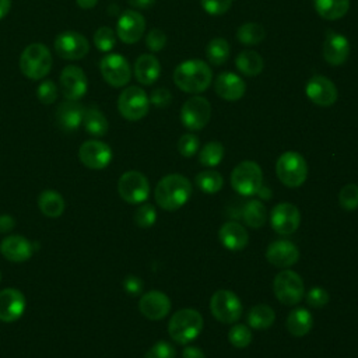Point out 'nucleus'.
Returning a JSON list of instances; mask_svg holds the SVG:
<instances>
[{
  "label": "nucleus",
  "mask_w": 358,
  "mask_h": 358,
  "mask_svg": "<svg viewBox=\"0 0 358 358\" xmlns=\"http://www.w3.org/2000/svg\"><path fill=\"white\" fill-rule=\"evenodd\" d=\"M192 190L193 187L187 178L180 173H169L157 183L154 197L161 208L175 211L187 203Z\"/></svg>",
  "instance_id": "obj_1"
},
{
  "label": "nucleus",
  "mask_w": 358,
  "mask_h": 358,
  "mask_svg": "<svg viewBox=\"0 0 358 358\" xmlns=\"http://www.w3.org/2000/svg\"><path fill=\"white\" fill-rule=\"evenodd\" d=\"M213 81V71L208 64L199 59H189L179 63L173 71V83L187 94L204 92Z\"/></svg>",
  "instance_id": "obj_2"
},
{
  "label": "nucleus",
  "mask_w": 358,
  "mask_h": 358,
  "mask_svg": "<svg viewBox=\"0 0 358 358\" xmlns=\"http://www.w3.org/2000/svg\"><path fill=\"white\" fill-rule=\"evenodd\" d=\"M53 57L43 43H29L20 56V70L29 80L45 78L52 69Z\"/></svg>",
  "instance_id": "obj_3"
},
{
  "label": "nucleus",
  "mask_w": 358,
  "mask_h": 358,
  "mask_svg": "<svg viewBox=\"0 0 358 358\" xmlns=\"http://www.w3.org/2000/svg\"><path fill=\"white\" fill-rule=\"evenodd\" d=\"M203 329V316L192 308L176 310L168 323V333L178 344L193 341Z\"/></svg>",
  "instance_id": "obj_4"
},
{
  "label": "nucleus",
  "mask_w": 358,
  "mask_h": 358,
  "mask_svg": "<svg viewBox=\"0 0 358 358\" xmlns=\"http://www.w3.org/2000/svg\"><path fill=\"white\" fill-rule=\"evenodd\" d=\"M275 172L282 185L299 187L308 178V164L299 152L285 151L275 162Z\"/></svg>",
  "instance_id": "obj_5"
},
{
  "label": "nucleus",
  "mask_w": 358,
  "mask_h": 358,
  "mask_svg": "<svg viewBox=\"0 0 358 358\" xmlns=\"http://www.w3.org/2000/svg\"><path fill=\"white\" fill-rule=\"evenodd\" d=\"M231 185L241 196L257 194L263 185L262 168L255 161L246 159L239 162L231 173Z\"/></svg>",
  "instance_id": "obj_6"
},
{
  "label": "nucleus",
  "mask_w": 358,
  "mask_h": 358,
  "mask_svg": "<svg viewBox=\"0 0 358 358\" xmlns=\"http://www.w3.org/2000/svg\"><path fill=\"white\" fill-rule=\"evenodd\" d=\"M150 99L145 91L137 85L124 88L117 98V109L120 115L131 122L143 119L148 113Z\"/></svg>",
  "instance_id": "obj_7"
},
{
  "label": "nucleus",
  "mask_w": 358,
  "mask_h": 358,
  "mask_svg": "<svg viewBox=\"0 0 358 358\" xmlns=\"http://www.w3.org/2000/svg\"><path fill=\"white\" fill-rule=\"evenodd\" d=\"M273 291L281 303L289 306L301 302L305 295L303 281L299 274L287 268L274 277Z\"/></svg>",
  "instance_id": "obj_8"
},
{
  "label": "nucleus",
  "mask_w": 358,
  "mask_h": 358,
  "mask_svg": "<svg viewBox=\"0 0 358 358\" xmlns=\"http://www.w3.org/2000/svg\"><path fill=\"white\" fill-rule=\"evenodd\" d=\"M117 192L124 201L130 204H140L148 199L150 183L141 172L127 171L119 178Z\"/></svg>",
  "instance_id": "obj_9"
},
{
  "label": "nucleus",
  "mask_w": 358,
  "mask_h": 358,
  "mask_svg": "<svg viewBox=\"0 0 358 358\" xmlns=\"http://www.w3.org/2000/svg\"><path fill=\"white\" fill-rule=\"evenodd\" d=\"M213 316L222 323H235L242 315V303L239 298L228 289H218L210 301Z\"/></svg>",
  "instance_id": "obj_10"
},
{
  "label": "nucleus",
  "mask_w": 358,
  "mask_h": 358,
  "mask_svg": "<svg viewBox=\"0 0 358 358\" xmlns=\"http://www.w3.org/2000/svg\"><path fill=\"white\" fill-rule=\"evenodd\" d=\"M211 105L210 102L200 95L189 98L180 109V122L190 131L201 130L210 120Z\"/></svg>",
  "instance_id": "obj_11"
},
{
  "label": "nucleus",
  "mask_w": 358,
  "mask_h": 358,
  "mask_svg": "<svg viewBox=\"0 0 358 358\" xmlns=\"http://www.w3.org/2000/svg\"><path fill=\"white\" fill-rule=\"evenodd\" d=\"M99 70L103 80L112 87H124L131 78L129 62L119 53H108L99 62Z\"/></svg>",
  "instance_id": "obj_12"
},
{
  "label": "nucleus",
  "mask_w": 358,
  "mask_h": 358,
  "mask_svg": "<svg viewBox=\"0 0 358 358\" xmlns=\"http://www.w3.org/2000/svg\"><path fill=\"white\" fill-rule=\"evenodd\" d=\"M55 50L62 59L80 60L90 52V43L83 34L76 31H64L56 36Z\"/></svg>",
  "instance_id": "obj_13"
},
{
  "label": "nucleus",
  "mask_w": 358,
  "mask_h": 358,
  "mask_svg": "<svg viewBox=\"0 0 358 358\" xmlns=\"http://www.w3.org/2000/svg\"><path fill=\"white\" fill-rule=\"evenodd\" d=\"M110 147L101 140H87L78 148V158L90 169H103L112 161Z\"/></svg>",
  "instance_id": "obj_14"
},
{
  "label": "nucleus",
  "mask_w": 358,
  "mask_h": 358,
  "mask_svg": "<svg viewBox=\"0 0 358 358\" xmlns=\"http://www.w3.org/2000/svg\"><path fill=\"white\" fill-rule=\"evenodd\" d=\"M60 90L64 99L78 101L88 90V80L78 66H67L60 73Z\"/></svg>",
  "instance_id": "obj_15"
},
{
  "label": "nucleus",
  "mask_w": 358,
  "mask_h": 358,
  "mask_svg": "<svg viewBox=\"0 0 358 358\" xmlns=\"http://www.w3.org/2000/svg\"><path fill=\"white\" fill-rule=\"evenodd\" d=\"M301 222V213L291 203H278L270 213L271 228L280 235L294 234Z\"/></svg>",
  "instance_id": "obj_16"
},
{
  "label": "nucleus",
  "mask_w": 358,
  "mask_h": 358,
  "mask_svg": "<svg viewBox=\"0 0 358 358\" xmlns=\"http://www.w3.org/2000/svg\"><path fill=\"white\" fill-rule=\"evenodd\" d=\"M305 94L317 106H331L338 98L334 83L320 74H316L308 80Z\"/></svg>",
  "instance_id": "obj_17"
},
{
  "label": "nucleus",
  "mask_w": 358,
  "mask_h": 358,
  "mask_svg": "<svg viewBox=\"0 0 358 358\" xmlns=\"http://www.w3.org/2000/svg\"><path fill=\"white\" fill-rule=\"evenodd\" d=\"M145 31V18L134 10H126L117 20L116 35L117 38L127 45L136 43L141 39Z\"/></svg>",
  "instance_id": "obj_18"
},
{
  "label": "nucleus",
  "mask_w": 358,
  "mask_h": 358,
  "mask_svg": "<svg viewBox=\"0 0 358 358\" xmlns=\"http://www.w3.org/2000/svg\"><path fill=\"white\" fill-rule=\"evenodd\" d=\"M25 296L17 288H4L0 291V320L11 323L18 320L25 312Z\"/></svg>",
  "instance_id": "obj_19"
},
{
  "label": "nucleus",
  "mask_w": 358,
  "mask_h": 358,
  "mask_svg": "<svg viewBox=\"0 0 358 358\" xmlns=\"http://www.w3.org/2000/svg\"><path fill=\"white\" fill-rule=\"evenodd\" d=\"M138 309L150 320H161L171 310V299L161 291H148L138 301Z\"/></svg>",
  "instance_id": "obj_20"
},
{
  "label": "nucleus",
  "mask_w": 358,
  "mask_h": 358,
  "mask_svg": "<svg viewBox=\"0 0 358 358\" xmlns=\"http://www.w3.org/2000/svg\"><path fill=\"white\" fill-rule=\"evenodd\" d=\"M266 257L268 263H271L275 267L287 268L294 266L299 259V250L296 245H294L291 241L278 239L271 242L267 246Z\"/></svg>",
  "instance_id": "obj_21"
},
{
  "label": "nucleus",
  "mask_w": 358,
  "mask_h": 358,
  "mask_svg": "<svg viewBox=\"0 0 358 358\" xmlns=\"http://www.w3.org/2000/svg\"><path fill=\"white\" fill-rule=\"evenodd\" d=\"M348 56H350L348 39L336 31H327L323 42L324 60L331 66H340L345 63Z\"/></svg>",
  "instance_id": "obj_22"
},
{
  "label": "nucleus",
  "mask_w": 358,
  "mask_h": 358,
  "mask_svg": "<svg viewBox=\"0 0 358 358\" xmlns=\"http://www.w3.org/2000/svg\"><path fill=\"white\" fill-rule=\"evenodd\" d=\"M214 90L220 98L235 102L245 95L246 84L238 74L232 71H222L214 81Z\"/></svg>",
  "instance_id": "obj_23"
},
{
  "label": "nucleus",
  "mask_w": 358,
  "mask_h": 358,
  "mask_svg": "<svg viewBox=\"0 0 358 358\" xmlns=\"http://www.w3.org/2000/svg\"><path fill=\"white\" fill-rule=\"evenodd\" d=\"M0 252L8 262L22 263L34 255L35 246L25 236L10 235L1 241Z\"/></svg>",
  "instance_id": "obj_24"
},
{
  "label": "nucleus",
  "mask_w": 358,
  "mask_h": 358,
  "mask_svg": "<svg viewBox=\"0 0 358 358\" xmlns=\"http://www.w3.org/2000/svg\"><path fill=\"white\" fill-rule=\"evenodd\" d=\"M84 106L78 103V101L64 99L56 108V123L63 131H74L83 124L84 117Z\"/></svg>",
  "instance_id": "obj_25"
},
{
  "label": "nucleus",
  "mask_w": 358,
  "mask_h": 358,
  "mask_svg": "<svg viewBox=\"0 0 358 358\" xmlns=\"http://www.w3.org/2000/svg\"><path fill=\"white\" fill-rule=\"evenodd\" d=\"M218 239L225 249L231 252H239L248 245L249 234L241 224L228 221L220 228Z\"/></svg>",
  "instance_id": "obj_26"
},
{
  "label": "nucleus",
  "mask_w": 358,
  "mask_h": 358,
  "mask_svg": "<svg viewBox=\"0 0 358 358\" xmlns=\"http://www.w3.org/2000/svg\"><path fill=\"white\" fill-rule=\"evenodd\" d=\"M161 74L159 60L150 53H144L137 57L134 63V77L143 85L154 84Z\"/></svg>",
  "instance_id": "obj_27"
},
{
  "label": "nucleus",
  "mask_w": 358,
  "mask_h": 358,
  "mask_svg": "<svg viewBox=\"0 0 358 358\" xmlns=\"http://www.w3.org/2000/svg\"><path fill=\"white\" fill-rule=\"evenodd\" d=\"M312 313L301 306L292 309L287 317V330L295 337H302L308 334L312 329Z\"/></svg>",
  "instance_id": "obj_28"
},
{
  "label": "nucleus",
  "mask_w": 358,
  "mask_h": 358,
  "mask_svg": "<svg viewBox=\"0 0 358 358\" xmlns=\"http://www.w3.org/2000/svg\"><path fill=\"white\" fill-rule=\"evenodd\" d=\"M41 213L49 218H57L63 214L66 203L63 196L56 190H43L38 197Z\"/></svg>",
  "instance_id": "obj_29"
},
{
  "label": "nucleus",
  "mask_w": 358,
  "mask_h": 358,
  "mask_svg": "<svg viewBox=\"0 0 358 358\" xmlns=\"http://www.w3.org/2000/svg\"><path fill=\"white\" fill-rule=\"evenodd\" d=\"M235 64H236V69L243 76H248V77L260 74L264 67V62H263L262 56L257 52L249 50V49H245L238 53V56L235 59Z\"/></svg>",
  "instance_id": "obj_30"
},
{
  "label": "nucleus",
  "mask_w": 358,
  "mask_h": 358,
  "mask_svg": "<svg viewBox=\"0 0 358 358\" xmlns=\"http://www.w3.org/2000/svg\"><path fill=\"white\" fill-rule=\"evenodd\" d=\"M83 124L84 129L88 134L94 137H102L108 133L109 124L108 119L105 115L95 106H90L84 110V117H83Z\"/></svg>",
  "instance_id": "obj_31"
},
{
  "label": "nucleus",
  "mask_w": 358,
  "mask_h": 358,
  "mask_svg": "<svg viewBox=\"0 0 358 358\" xmlns=\"http://www.w3.org/2000/svg\"><path fill=\"white\" fill-rule=\"evenodd\" d=\"M350 0H315L316 13L324 20H338L347 14Z\"/></svg>",
  "instance_id": "obj_32"
},
{
  "label": "nucleus",
  "mask_w": 358,
  "mask_h": 358,
  "mask_svg": "<svg viewBox=\"0 0 358 358\" xmlns=\"http://www.w3.org/2000/svg\"><path fill=\"white\" fill-rule=\"evenodd\" d=\"M275 319V312L271 306L259 303L248 312V324L255 330L268 329Z\"/></svg>",
  "instance_id": "obj_33"
},
{
  "label": "nucleus",
  "mask_w": 358,
  "mask_h": 358,
  "mask_svg": "<svg viewBox=\"0 0 358 358\" xmlns=\"http://www.w3.org/2000/svg\"><path fill=\"white\" fill-rule=\"evenodd\" d=\"M242 217H243V221L246 222V225L257 229L264 225L267 214H266V208L260 200H250L245 204V207L242 210Z\"/></svg>",
  "instance_id": "obj_34"
},
{
  "label": "nucleus",
  "mask_w": 358,
  "mask_h": 358,
  "mask_svg": "<svg viewBox=\"0 0 358 358\" xmlns=\"http://www.w3.org/2000/svg\"><path fill=\"white\" fill-rule=\"evenodd\" d=\"M266 36V31L263 25L257 22H245L236 29V38L241 43L246 46L259 45Z\"/></svg>",
  "instance_id": "obj_35"
},
{
  "label": "nucleus",
  "mask_w": 358,
  "mask_h": 358,
  "mask_svg": "<svg viewBox=\"0 0 358 358\" xmlns=\"http://www.w3.org/2000/svg\"><path fill=\"white\" fill-rule=\"evenodd\" d=\"M229 43L224 38H214L206 46L207 60L214 66L224 64L229 57Z\"/></svg>",
  "instance_id": "obj_36"
},
{
  "label": "nucleus",
  "mask_w": 358,
  "mask_h": 358,
  "mask_svg": "<svg viewBox=\"0 0 358 358\" xmlns=\"http://www.w3.org/2000/svg\"><path fill=\"white\" fill-rule=\"evenodd\" d=\"M194 182H196V186L203 193H207V194L217 193L218 190H221L224 185V179L221 173H218L217 171H201L194 178Z\"/></svg>",
  "instance_id": "obj_37"
},
{
  "label": "nucleus",
  "mask_w": 358,
  "mask_h": 358,
  "mask_svg": "<svg viewBox=\"0 0 358 358\" xmlns=\"http://www.w3.org/2000/svg\"><path fill=\"white\" fill-rule=\"evenodd\" d=\"M224 158V147L220 141L207 143L199 152V161L203 166H217Z\"/></svg>",
  "instance_id": "obj_38"
},
{
  "label": "nucleus",
  "mask_w": 358,
  "mask_h": 358,
  "mask_svg": "<svg viewBox=\"0 0 358 358\" xmlns=\"http://www.w3.org/2000/svg\"><path fill=\"white\" fill-rule=\"evenodd\" d=\"M94 45L99 52H110L116 45V34L109 27H101L94 34Z\"/></svg>",
  "instance_id": "obj_39"
},
{
  "label": "nucleus",
  "mask_w": 358,
  "mask_h": 358,
  "mask_svg": "<svg viewBox=\"0 0 358 358\" xmlns=\"http://www.w3.org/2000/svg\"><path fill=\"white\" fill-rule=\"evenodd\" d=\"M228 341L236 348H245L252 343V331L245 324H235L228 331Z\"/></svg>",
  "instance_id": "obj_40"
},
{
  "label": "nucleus",
  "mask_w": 358,
  "mask_h": 358,
  "mask_svg": "<svg viewBox=\"0 0 358 358\" xmlns=\"http://www.w3.org/2000/svg\"><path fill=\"white\" fill-rule=\"evenodd\" d=\"M338 204L347 211H354L358 208V185L348 183L341 187L338 193Z\"/></svg>",
  "instance_id": "obj_41"
},
{
  "label": "nucleus",
  "mask_w": 358,
  "mask_h": 358,
  "mask_svg": "<svg viewBox=\"0 0 358 358\" xmlns=\"http://www.w3.org/2000/svg\"><path fill=\"white\" fill-rule=\"evenodd\" d=\"M157 211L152 204H141L134 211V222L140 228H150L155 224Z\"/></svg>",
  "instance_id": "obj_42"
},
{
  "label": "nucleus",
  "mask_w": 358,
  "mask_h": 358,
  "mask_svg": "<svg viewBox=\"0 0 358 358\" xmlns=\"http://www.w3.org/2000/svg\"><path fill=\"white\" fill-rule=\"evenodd\" d=\"M199 147H200V140L193 133L182 134L180 138L178 140V151L182 157H186V158L193 157L199 151Z\"/></svg>",
  "instance_id": "obj_43"
},
{
  "label": "nucleus",
  "mask_w": 358,
  "mask_h": 358,
  "mask_svg": "<svg viewBox=\"0 0 358 358\" xmlns=\"http://www.w3.org/2000/svg\"><path fill=\"white\" fill-rule=\"evenodd\" d=\"M36 96L38 99L45 103V105H50L57 99V87L52 80H43L38 90H36Z\"/></svg>",
  "instance_id": "obj_44"
},
{
  "label": "nucleus",
  "mask_w": 358,
  "mask_h": 358,
  "mask_svg": "<svg viewBox=\"0 0 358 358\" xmlns=\"http://www.w3.org/2000/svg\"><path fill=\"white\" fill-rule=\"evenodd\" d=\"M175 348L168 341H157L144 355V358H175Z\"/></svg>",
  "instance_id": "obj_45"
},
{
  "label": "nucleus",
  "mask_w": 358,
  "mask_h": 358,
  "mask_svg": "<svg viewBox=\"0 0 358 358\" xmlns=\"http://www.w3.org/2000/svg\"><path fill=\"white\" fill-rule=\"evenodd\" d=\"M200 3L203 10L210 15H222L232 6V0H200Z\"/></svg>",
  "instance_id": "obj_46"
},
{
  "label": "nucleus",
  "mask_w": 358,
  "mask_h": 358,
  "mask_svg": "<svg viewBox=\"0 0 358 358\" xmlns=\"http://www.w3.org/2000/svg\"><path fill=\"white\" fill-rule=\"evenodd\" d=\"M330 296L327 291L322 287H313L306 294V302L312 308H323L327 305Z\"/></svg>",
  "instance_id": "obj_47"
},
{
  "label": "nucleus",
  "mask_w": 358,
  "mask_h": 358,
  "mask_svg": "<svg viewBox=\"0 0 358 358\" xmlns=\"http://www.w3.org/2000/svg\"><path fill=\"white\" fill-rule=\"evenodd\" d=\"M145 45L151 52H159L166 45V35L158 28H152L145 36Z\"/></svg>",
  "instance_id": "obj_48"
},
{
  "label": "nucleus",
  "mask_w": 358,
  "mask_h": 358,
  "mask_svg": "<svg viewBox=\"0 0 358 358\" xmlns=\"http://www.w3.org/2000/svg\"><path fill=\"white\" fill-rule=\"evenodd\" d=\"M150 103H152L157 108H165L171 103L172 95L166 88H155L150 95Z\"/></svg>",
  "instance_id": "obj_49"
},
{
  "label": "nucleus",
  "mask_w": 358,
  "mask_h": 358,
  "mask_svg": "<svg viewBox=\"0 0 358 358\" xmlns=\"http://www.w3.org/2000/svg\"><path fill=\"white\" fill-rule=\"evenodd\" d=\"M123 288L129 295H138L143 291V281L137 275H127L123 280Z\"/></svg>",
  "instance_id": "obj_50"
},
{
  "label": "nucleus",
  "mask_w": 358,
  "mask_h": 358,
  "mask_svg": "<svg viewBox=\"0 0 358 358\" xmlns=\"http://www.w3.org/2000/svg\"><path fill=\"white\" fill-rule=\"evenodd\" d=\"M15 227V221L11 215H0V234H6Z\"/></svg>",
  "instance_id": "obj_51"
},
{
  "label": "nucleus",
  "mask_w": 358,
  "mask_h": 358,
  "mask_svg": "<svg viewBox=\"0 0 358 358\" xmlns=\"http://www.w3.org/2000/svg\"><path fill=\"white\" fill-rule=\"evenodd\" d=\"M182 358H206V355H204L201 348L194 347V345H189L182 351Z\"/></svg>",
  "instance_id": "obj_52"
},
{
  "label": "nucleus",
  "mask_w": 358,
  "mask_h": 358,
  "mask_svg": "<svg viewBox=\"0 0 358 358\" xmlns=\"http://www.w3.org/2000/svg\"><path fill=\"white\" fill-rule=\"evenodd\" d=\"M157 0H129V4L138 10H147L155 4Z\"/></svg>",
  "instance_id": "obj_53"
},
{
  "label": "nucleus",
  "mask_w": 358,
  "mask_h": 358,
  "mask_svg": "<svg viewBox=\"0 0 358 358\" xmlns=\"http://www.w3.org/2000/svg\"><path fill=\"white\" fill-rule=\"evenodd\" d=\"M11 8V0H0V20H3Z\"/></svg>",
  "instance_id": "obj_54"
},
{
  "label": "nucleus",
  "mask_w": 358,
  "mask_h": 358,
  "mask_svg": "<svg viewBox=\"0 0 358 358\" xmlns=\"http://www.w3.org/2000/svg\"><path fill=\"white\" fill-rule=\"evenodd\" d=\"M77 6L83 10H90V8H94L98 3V0H76Z\"/></svg>",
  "instance_id": "obj_55"
},
{
  "label": "nucleus",
  "mask_w": 358,
  "mask_h": 358,
  "mask_svg": "<svg viewBox=\"0 0 358 358\" xmlns=\"http://www.w3.org/2000/svg\"><path fill=\"white\" fill-rule=\"evenodd\" d=\"M0 280H1V274H0Z\"/></svg>",
  "instance_id": "obj_56"
}]
</instances>
